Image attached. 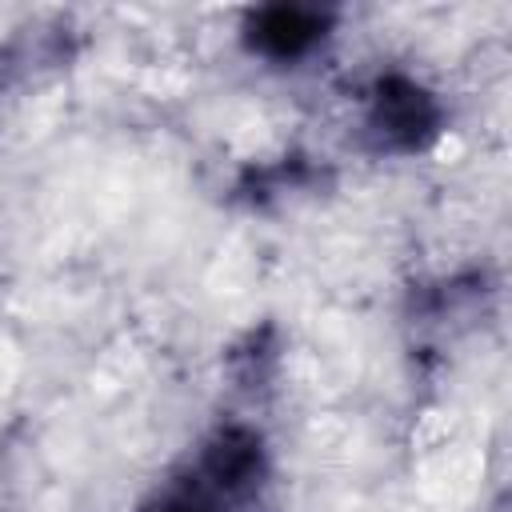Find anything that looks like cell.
Segmentation results:
<instances>
[{"label": "cell", "instance_id": "obj_3", "mask_svg": "<svg viewBox=\"0 0 512 512\" xmlns=\"http://www.w3.org/2000/svg\"><path fill=\"white\" fill-rule=\"evenodd\" d=\"M332 8L320 4H264L244 16V44L272 64H296L312 56L332 32Z\"/></svg>", "mask_w": 512, "mask_h": 512}, {"label": "cell", "instance_id": "obj_1", "mask_svg": "<svg viewBox=\"0 0 512 512\" xmlns=\"http://www.w3.org/2000/svg\"><path fill=\"white\" fill-rule=\"evenodd\" d=\"M364 132L380 152H424L444 132V104L424 80L380 72L364 92Z\"/></svg>", "mask_w": 512, "mask_h": 512}, {"label": "cell", "instance_id": "obj_4", "mask_svg": "<svg viewBox=\"0 0 512 512\" xmlns=\"http://www.w3.org/2000/svg\"><path fill=\"white\" fill-rule=\"evenodd\" d=\"M140 512H224V500H216L204 484H196L188 476V480L156 492L148 504H140Z\"/></svg>", "mask_w": 512, "mask_h": 512}, {"label": "cell", "instance_id": "obj_2", "mask_svg": "<svg viewBox=\"0 0 512 512\" xmlns=\"http://www.w3.org/2000/svg\"><path fill=\"white\" fill-rule=\"evenodd\" d=\"M268 476V444L252 424H220L196 456L192 480L204 484L216 500H244Z\"/></svg>", "mask_w": 512, "mask_h": 512}]
</instances>
